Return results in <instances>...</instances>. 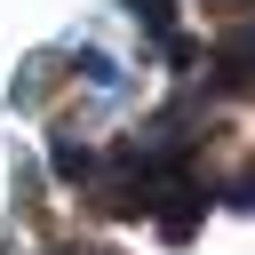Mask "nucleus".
Returning <instances> with one entry per match:
<instances>
[{
	"instance_id": "7ed1b4c3",
	"label": "nucleus",
	"mask_w": 255,
	"mask_h": 255,
	"mask_svg": "<svg viewBox=\"0 0 255 255\" xmlns=\"http://www.w3.org/2000/svg\"><path fill=\"white\" fill-rule=\"evenodd\" d=\"M128 16H135L151 40H167V32H175V0H128Z\"/></svg>"
},
{
	"instance_id": "39448f33",
	"label": "nucleus",
	"mask_w": 255,
	"mask_h": 255,
	"mask_svg": "<svg viewBox=\"0 0 255 255\" xmlns=\"http://www.w3.org/2000/svg\"><path fill=\"white\" fill-rule=\"evenodd\" d=\"M231 8H239V0H231Z\"/></svg>"
},
{
	"instance_id": "20e7f679",
	"label": "nucleus",
	"mask_w": 255,
	"mask_h": 255,
	"mask_svg": "<svg viewBox=\"0 0 255 255\" xmlns=\"http://www.w3.org/2000/svg\"><path fill=\"white\" fill-rule=\"evenodd\" d=\"M80 72H88V88H104V96H120V88H128V72H120L112 56H96V48L80 56Z\"/></svg>"
},
{
	"instance_id": "f03ea898",
	"label": "nucleus",
	"mask_w": 255,
	"mask_h": 255,
	"mask_svg": "<svg viewBox=\"0 0 255 255\" xmlns=\"http://www.w3.org/2000/svg\"><path fill=\"white\" fill-rule=\"evenodd\" d=\"M48 167H56L64 183H88V167H96V151H88V143H72V135H56V143H48Z\"/></svg>"
},
{
	"instance_id": "f257e3e1",
	"label": "nucleus",
	"mask_w": 255,
	"mask_h": 255,
	"mask_svg": "<svg viewBox=\"0 0 255 255\" xmlns=\"http://www.w3.org/2000/svg\"><path fill=\"white\" fill-rule=\"evenodd\" d=\"M247 64H255V48H247V32H231V40H223V56H215V88H223V96H239V88H247Z\"/></svg>"
}]
</instances>
